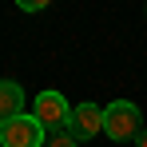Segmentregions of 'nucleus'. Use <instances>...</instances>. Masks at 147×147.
Wrapping results in <instances>:
<instances>
[{
  "label": "nucleus",
  "instance_id": "1",
  "mask_svg": "<svg viewBox=\"0 0 147 147\" xmlns=\"http://www.w3.org/2000/svg\"><path fill=\"white\" fill-rule=\"evenodd\" d=\"M103 131L115 143H135V135L143 131V115L131 99H111L103 107Z\"/></svg>",
  "mask_w": 147,
  "mask_h": 147
},
{
  "label": "nucleus",
  "instance_id": "2",
  "mask_svg": "<svg viewBox=\"0 0 147 147\" xmlns=\"http://www.w3.org/2000/svg\"><path fill=\"white\" fill-rule=\"evenodd\" d=\"M48 131L40 127L36 115H12V119H0V147H44Z\"/></svg>",
  "mask_w": 147,
  "mask_h": 147
},
{
  "label": "nucleus",
  "instance_id": "3",
  "mask_svg": "<svg viewBox=\"0 0 147 147\" xmlns=\"http://www.w3.org/2000/svg\"><path fill=\"white\" fill-rule=\"evenodd\" d=\"M32 115L40 119V127H44V131H68L72 103L60 96L56 88H48V92H40V96H36V103H32Z\"/></svg>",
  "mask_w": 147,
  "mask_h": 147
},
{
  "label": "nucleus",
  "instance_id": "4",
  "mask_svg": "<svg viewBox=\"0 0 147 147\" xmlns=\"http://www.w3.org/2000/svg\"><path fill=\"white\" fill-rule=\"evenodd\" d=\"M68 131H72L76 143H84V139L99 135V131H103V107H99V103H80V107H72Z\"/></svg>",
  "mask_w": 147,
  "mask_h": 147
},
{
  "label": "nucleus",
  "instance_id": "5",
  "mask_svg": "<svg viewBox=\"0 0 147 147\" xmlns=\"http://www.w3.org/2000/svg\"><path fill=\"white\" fill-rule=\"evenodd\" d=\"M24 115V88L16 80H0V119Z\"/></svg>",
  "mask_w": 147,
  "mask_h": 147
},
{
  "label": "nucleus",
  "instance_id": "6",
  "mask_svg": "<svg viewBox=\"0 0 147 147\" xmlns=\"http://www.w3.org/2000/svg\"><path fill=\"white\" fill-rule=\"evenodd\" d=\"M44 147H76V139H72V131H48Z\"/></svg>",
  "mask_w": 147,
  "mask_h": 147
},
{
  "label": "nucleus",
  "instance_id": "7",
  "mask_svg": "<svg viewBox=\"0 0 147 147\" xmlns=\"http://www.w3.org/2000/svg\"><path fill=\"white\" fill-rule=\"evenodd\" d=\"M20 8H24V12H40L44 4H40V0H20Z\"/></svg>",
  "mask_w": 147,
  "mask_h": 147
},
{
  "label": "nucleus",
  "instance_id": "8",
  "mask_svg": "<svg viewBox=\"0 0 147 147\" xmlns=\"http://www.w3.org/2000/svg\"><path fill=\"white\" fill-rule=\"evenodd\" d=\"M135 147H147V127L139 131V135H135Z\"/></svg>",
  "mask_w": 147,
  "mask_h": 147
}]
</instances>
